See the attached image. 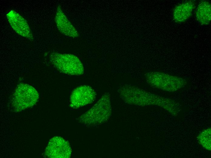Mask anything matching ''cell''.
<instances>
[{"label":"cell","mask_w":211,"mask_h":158,"mask_svg":"<svg viewBox=\"0 0 211 158\" xmlns=\"http://www.w3.org/2000/svg\"><path fill=\"white\" fill-rule=\"evenodd\" d=\"M55 21L59 31L63 34L73 38L79 36V33L58 6L55 15Z\"/></svg>","instance_id":"cell-8"},{"label":"cell","mask_w":211,"mask_h":158,"mask_svg":"<svg viewBox=\"0 0 211 158\" xmlns=\"http://www.w3.org/2000/svg\"><path fill=\"white\" fill-rule=\"evenodd\" d=\"M209 2L206 1L201 2L198 5L196 12L197 20L202 24L207 25L211 19V7Z\"/></svg>","instance_id":"cell-10"},{"label":"cell","mask_w":211,"mask_h":158,"mask_svg":"<svg viewBox=\"0 0 211 158\" xmlns=\"http://www.w3.org/2000/svg\"><path fill=\"white\" fill-rule=\"evenodd\" d=\"M147 82L153 88L174 92L184 87L186 81L180 77L163 72H152L146 74Z\"/></svg>","instance_id":"cell-2"},{"label":"cell","mask_w":211,"mask_h":158,"mask_svg":"<svg viewBox=\"0 0 211 158\" xmlns=\"http://www.w3.org/2000/svg\"><path fill=\"white\" fill-rule=\"evenodd\" d=\"M197 138L199 144L203 148L207 150H211V128L203 130L198 135Z\"/></svg>","instance_id":"cell-11"},{"label":"cell","mask_w":211,"mask_h":158,"mask_svg":"<svg viewBox=\"0 0 211 158\" xmlns=\"http://www.w3.org/2000/svg\"><path fill=\"white\" fill-rule=\"evenodd\" d=\"M109 97L103 95L94 106L79 118V122L86 125H93L106 120L111 113Z\"/></svg>","instance_id":"cell-3"},{"label":"cell","mask_w":211,"mask_h":158,"mask_svg":"<svg viewBox=\"0 0 211 158\" xmlns=\"http://www.w3.org/2000/svg\"><path fill=\"white\" fill-rule=\"evenodd\" d=\"M6 16L11 26L17 33L30 40H33L29 26L23 17L13 10L10 11Z\"/></svg>","instance_id":"cell-7"},{"label":"cell","mask_w":211,"mask_h":158,"mask_svg":"<svg viewBox=\"0 0 211 158\" xmlns=\"http://www.w3.org/2000/svg\"><path fill=\"white\" fill-rule=\"evenodd\" d=\"M39 98L38 93L33 87L26 84H19L13 95L12 104L14 111L18 112L33 106Z\"/></svg>","instance_id":"cell-4"},{"label":"cell","mask_w":211,"mask_h":158,"mask_svg":"<svg viewBox=\"0 0 211 158\" xmlns=\"http://www.w3.org/2000/svg\"><path fill=\"white\" fill-rule=\"evenodd\" d=\"M194 3L192 1H187L179 4L174 9L173 17L175 21L178 23L186 21L190 16L194 7Z\"/></svg>","instance_id":"cell-9"},{"label":"cell","mask_w":211,"mask_h":158,"mask_svg":"<svg viewBox=\"0 0 211 158\" xmlns=\"http://www.w3.org/2000/svg\"><path fill=\"white\" fill-rule=\"evenodd\" d=\"M96 93L91 87L87 85L79 86L72 92L70 97V106L77 108L92 103Z\"/></svg>","instance_id":"cell-5"},{"label":"cell","mask_w":211,"mask_h":158,"mask_svg":"<svg viewBox=\"0 0 211 158\" xmlns=\"http://www.w3.org/2000/svg\"><path fill=\"white\" fill-rule=\"evenodd\" d=\"M69 144L63 138L55 136L49 141L45 151V155L49 158H68L71 155Z\"/></svg>","instance_id":"cell-6"},{"label":"cell","mask_w":211,"mask_h":158,"mask_svg":"<svg viewBox=\"0 0 211 158\" xmlns=\"http://www.w3.org/2000/svg\"><path fill=\"white\" fill-rule=\"evenodd\" d=\"M50 60L56 69L65 74L78 76L84 73L82 64L73 54L53 53L50 56Z\"/></svg>","instance_id":"cell-1"}]
</instances>
